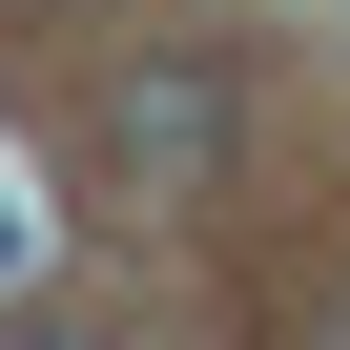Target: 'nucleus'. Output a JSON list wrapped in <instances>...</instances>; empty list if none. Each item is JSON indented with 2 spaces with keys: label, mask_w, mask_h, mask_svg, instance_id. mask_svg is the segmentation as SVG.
<instances>
[{
  "label": "nucleus",
  "mask_w": 350,
  "mask_h": 350,
  "mask_svg": "<svg viewBox=\"0 0 350 350\" xmlns=\"http://www.w3.org/2000/svg\"><path fill=\"white\" fill-rule=\"evenodd\" d=\"M0 350H103V329H0Z\"/></svg>",
  "instance_id": "nucleus-2"
},
{
  "label": "nucleus",
  "mask_w": 350,
  "mask_h": 350,
  "mask_svg": "<svg viewBox=\"0 0 350 350\" xmlns=\"http://www.w3.org/2000/svg\"><path fill=\"white\" fill-rule=\"evenodd\" d=\"M103 165H124L144 206H186L206 165H227V83H206V62H144V83L103 103Z\"/></svg>",
  "instance_id": "nucleus-1"
},
{
  "label": "nucleus",
  "mask_w": 350,
  "mask_h": 350,
  "mask_svg": "<svg viewBox=\"0 0 350 350\" xmlns=\"http://www.w3.org/2000/svg\"><path fill=\"white\" fill-rule=\"evenodd\" d=\"M309 350H350V288H329V309H309Z\"/></svg>",
  "instance_id": "nucleus-3"
}]
</instances>
